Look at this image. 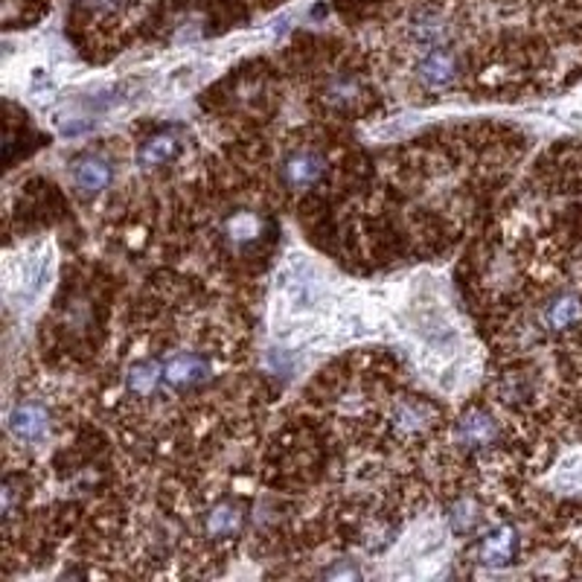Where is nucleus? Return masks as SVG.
Returning a JSON list of instances; mask_svg holds the SVG:
<instances>
[{
    "mask_svg": "<svg viewBox=\"0 0 582 582\" xmlns=\"http://www.w3.org/2000/svg\"><path fill=\"white\" fill-rule=\"evenodd\" d=\"M435 419L437 411L428 399L402 397L397 405L390 408V426H393V431L402 437L423 435V431H428V428L435 426Z\"/></svg>",
    "mask_w": 582,
    "mask_h": 582,
    "instance_id": "6",
    "label": "nucleus"
},
{
    "mask_svg": "<svg viewBox=\"0 0 582 582\" xmlns=\"http://www.w3.org/2000/svg\"><path fill=\"white\" fill-rule=\"evenodd\" d=\"M242 527H245V509L236 501H222V504H216L207 518H204V530H207V536L214 539H233L240 533Z\"/></svg>",
    "mask_w": 582,
    "mask_h": 582,
    "instance_id": "12",
    "label": "nucleus"
},
{
    "mask_svg": "<svg viewBox=\"0 0 582 582\" xmlns=\"http://www.w3.org/2000/svg\"><path fill=\"white\" fill-rule=\"evenodd\" d=\"M516 551H518L516 527H509V525L495 527V530H492V533H487L481 542V562L501 568V565L513 562Z\"/></svg>",
    "mask_w": 582,
    "mask_h": 582,
    "instance_id": "13",
    "label": "nucleus"
},
{
    "mask_svg": "<svg viewBox=\"0 0 582 582\" xmlns=\"http://www.w3.org/2000/svg\"><path fill=\"white\" fill-rule=\"evenodd\" d=\"M376 3H381V0H338V10H341L344 15H350V12L370 10V7H376Z\"/></svg>",
    "mask_w": 582,
    "mask_h": 582,
    "instance_id": "16",
    "label": "nucleus"
},
{
    "mask_svg": "<svg viewBox=\"0 0 582 582\" xmlns=\"http://www.w3.org/2000/svg\"><path fill=\"white\" fill-rule=\"evenodd\" d=\"M112 178H114L112 164L100 155H85L74 164V184L76 190L85 195L102 193L105 186L112 184Z\"/></svg>",
    "mask_w": 582,
    "mask_h": 582,
    "instance_id": "9",
    "label": "nucleus"
},
{
    "mask_svg": "<svg viewBox=\"0 0 582 582\" xmlns=\"http://www.w3.org/2000/svg\"><path fill=\"white\" fill-rule=\"evenodd\" d=\"M364 96H367V85L355 70H335L321 85V102L333 112H352Z\"/></svg>",
    "mask_w": 582,
    "mask_h": 582,
    "instance_id": "5",
    "label": "nucleus"
},
{
    "mask_svg": "<svg viewBox=\"0 0 582 582\" xmlns=\"http://www.w3.org/2000/svg\"><path fill=\"white\" fill-rule=\"evenodd\" d=\"M478 518H481L478 507L466 499L457 501V504L452 507V513H449V521H452V527L457 530V533H471L475 525H478Z\"/></svg>",
    "mask_w": 582,
    "mask_h": 582,
    "instance_id": "15",
    "label": "nucleus"
},
{
    "mask_svg": "<svg viewBox=\"0 0 582 582\" xmlns=\"http://www.w3.org/2000/svg\"><path fill=\"white\" fill-rule=\"evenodd\" d=\"M10 431L21 443H38L50 435V411L41 402H18L10 414Z\"/></svg>",
    "mask_w": 582,
    "mask_h": 582,
    "instance_id": "7",
    "label": "nucleus"
},
{
    "mask_svg": "<svg viewBox=\"0 0 582 582\" xmlns=\"http://www.w3.org/2000/svg\"><path fill=\"white\" fill-rule=\"evenodd\" d=\"M126 388H129L134 397H148V393H155L157 388H164V361L146 359L134 364V367L126 373Z\"/></svg>",
    "mask_w": 582,
    "mask_h": 582,
    "instance_id": "14",
    "label": "nucleus"
},
{
    "mask_svg": "<svg viewBox=\"0 0 582 582\" xmlns=\"http://www.w3.org/2000/svg\"><path fill=\"white\" fill-rule=\"evenodd\" d=\"M501 426L499 419L487 411H469L457 419L454 426V443L461 445L463 452H481L490 445L499 443Z\"/></svg>",
    "mask_w": 582,
    "mask_h": 582,
    "instance_id": "4",
    "label": "nucleus"
},
{
    "mask_svg": "<svg viewBox=\"0 0 582 582\" xmlns=\"http://www.w3.org/2000/svg\"><path fill=\"white\" fill-rule=\"evenodd\" d=\"M224 240L236 250L257 248L259 242L266 240V222L257 214H250V210H240L224 224Z\"/></svg>",
    "mask_w": 582,
    "mask_h": 582,
    "instance_id": "10",
    "label": "nucleus"
},
{
    "mask_svg": "<svg viewBox=\"0 0 582 582\" xmlns=\"http://www.w3.org/2000/svg\"><path fill=\"white\" fill-rule=\"evenodd\" d=\"M326 176V157L314 148H295L283 157V167H280V181L286 190L303 193L312 190L314 184H321Z\"/></svg>",
    "mask_w": 582,
    "mask_h": 582,
    "instance_id": "2",
    "label": "nucleus"
},
{
    "mask_svg": "<svg viewBox=\"0 0 582 582\" xmlns=\"http://www.w3.org/2000/svg\"><path fill=\"white\" fill-rule=\"evenodd\" d=\"M178 155H181V138L172 134V131H157V134L143 140V146L138 152V164L146 169L167 167Z\"/></svg>",
    "mask_w": 582,
    "mask_h": 582,
    "instance_id": "11",
    "label": "nucleus"
},
{
    "mask_svg": "<svg viewBox=\"0 0 582 582\" xmlns=\"http://www.w3.org/2000/svg\"><path fill=\"white\" fill-rule=\"evenodd\" d=\"M214 364L204 352H176L164 361V385L169 390H193L210 379Z\"/></svg>",
    "mask_w": 582,
    "mask_h": 582,
    "instance_id": "3",
    "label": "nucleus"
},
{
    "mask_svg": "<svg viewBox=\"0 0 582 582\" xmlns=\"http://www.w3.org/2000/svg\"><path fill=\"white\" fill-rule=\"evenodd\" d=\"M463 74L461 56L452 44L431 47V50H423V56L416 62V79L426 85L428 91H445L452 88Z\"/></svg>",
    "mask_w": 582,
    "mask_h": 582,
    "instance_id": "1",
    "label": "nucleus"
},
{
    "mask_svg": "<svg viewBox=\"0 0 582 582\" xmlns=\"http://www.w3.org/2000/svg\"><path fill=\"white\" fill-rule=\"evenodd\" d=\"M545 326L551 333H571L582 326V295L562 292L545 306Z\"/></svg>",
    "mask_w": 582,
    "mask_h": 582,
    "instance_id": "8",
    "label": "nucleus"
}]
</instances>
